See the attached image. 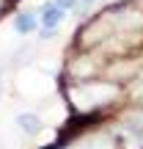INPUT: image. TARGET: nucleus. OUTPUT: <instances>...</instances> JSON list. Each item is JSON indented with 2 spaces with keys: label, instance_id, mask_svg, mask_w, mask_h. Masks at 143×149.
<instances>
[{
  "label": "nucleus",
  "instance_id": "9d476101",
  "mask_svg": "<svg viewBox=\"0 0 143 149\" xmlns=\"http://www.w3.org/2000/svg\"><path fill=\"white\" fill-rule=\"evenodd\" d=\"M58 3H74V0H58Z\"/></svg>",
  "mask_w": 143,
  "mask_h": 149
},
{
  "label": "nucleus",
  "instance_id": "6e6552de",
  "mask_svg": "<svg viewBox=\"0 0 143 149\" xmlns=\"http://www.w3.org/2000/svg\"><path fill=\"white\" fill-rule=\"evenodd\" d=\"M72 72H74V74H85V72H91V61H77Z\"/></svg>",
  "mask_w": 143,
  "mask_h": 149
},
{
  "label": "nucleus",
  "instance_id": "423d86ee",
  "mask_svg": "<svg viewBox=\"0 0 143 149\" xmlns=\"http://www.w3.org/2000/svg\"><path fill=\"white\" fill-rule=\"evenodd\" d=\"M77 149H113V144L107 138H91V141H85V144L77 146Z\"/></svg>",
  "mask_w": 143,
  "mask_h": 149
},
{
  "label": "nucleus",
  "instance_id": "39448f33",
  "mask_svg": "<svg viewBox=\"0 0 143 149\" xmlns=\"http://www.w3.org/2000/svg\"><path fill=\"white\" fill-rule=\"evenodd\" d=\"M61 17H64V11H61L58 6H47V8H44V25H47V28H55L61 22Z\"/></svg>",
  "mask_w": 143,
  "mask_h": 149
},
{
  "label": "nucleus",
  "instance_id": "7ed1b4c3",
  "mask_svg": "<svg viewBox=\"0 0 143 149\" xmlns=\"http://www.w3.org/2000/svg\"><path fill=\"white\" fill-rule=\"evenodd\" d=\"M17 124H19L25 133H39V127H41L36 113H19V116H17Z\"/></svg>",
  "mask_w": 143,
  "mask_h": 149
},
{
  "label": "nucleus",
  "instance_id": "f257e3e1",
  "mask_svg": "<svg viewBox=\"0 0 143 149\" xmlns=\"http://www.w3.org/2000/svg\"><path fill=\"white\" fill-rule=\"evenodd\" d=\"M72 102L80 108V111H88L94 105H102V102L113 100L116 97V88L107 83H94V86H85V88H72Z\"/></svg>",
  "mask_w": 143,
  "mask_h": 149
},
{
  "label": "nucleus",
  "instance_id": "1a4fd4ad",
  "mask_svg": "<svg viewBox=\"0 0 143 149\" xmlns=\"http://www.w3.org/2000/svg\"><path fill=\"white\" fill-rule=\"evenodd\" d=\"M135 97H140V100H143V86H135Z\"/></svg>",
  "mask_w": 143,
  "mask_h": 149
},
{
  "label": "nucleus",
  "instance_id": "f03ea898",
  "mask_svg": "<svg viewBox=\"0 0 143 149\" xmlns=\"http://www.w3.org/2000/svg\"><path fill=\"white\" fill-rule=\"evenodd\" d=\"M19 88H22V91H28V94H44V91L50 88V80L44 77V74L30 72L28 77H22V80H19Z\"/></svg>",
  "mask_w": 143,
  "mask_h": 149
},
{
  "label": "nucleus",
  "instance_id": "0eeeda50",
  "mask_svg": "<svg viewBox=\"0 0 143 149\" xmlns=\"http://www.w3.org/2000/svg\"><path fill=\"white\" fill-rule=\"evenodd\" d=\"M127 149H143V135H127Z\"/></svg>",
  "mask_w": 143,
  "mask_h": 149
},
{
  "label": "nucleus",
  "instance_id": "20e7f679",
  "mask_svg": "<svg viewBox=\"0 0 143 149\" xmlns=\"http://www.w3.org/2000/svg\"><path fill=\"white\" fill-rule=\"evenodd\" d=\"M14 28H17V33H30V31H36V17H33V14H19L14 19Z\"/></svg>",
  "mask_w": 143,
  "mask_h": 149
}]
</instances>
